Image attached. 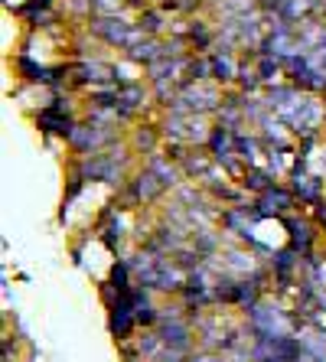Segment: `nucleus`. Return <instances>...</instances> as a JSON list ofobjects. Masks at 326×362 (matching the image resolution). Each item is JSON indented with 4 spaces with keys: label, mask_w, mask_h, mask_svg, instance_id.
Returning <instances> with one entry per match:
<instances>
[{
    "label": "nucleus",
    "mask_w": 326,
    "mask_h": 362,
    "mask_svg": "<svg viewBox=\"0 0 326 362\" xmlns=\"http://www.w3.org/2000/svg\"><path fill=\"white\" fill-rule=\"evenodd\" d=\"M88 33L98 36L101 42H108V46H115V49H131L134 42L144 40L141 26L137 23H127L124 17H115V13H108V17H88Z\"/></svg>",
    "instance_id": "nucleus-1"
},
{
    "label": "nucleus",
    "mask_w": 326,
    "mask_h": 362,
    "mask_svg": "<svg viewBox=\"0 0 326 362\" xmlns=\"http://www.w3.org/2000/svg\"><path fill=\"white\" fill-rule=\"evenodd\" d=\"M157 337L163 339V346L167 349H180V353H186L190 349V343H192V329H190V320H183V317H163L160 320V329H157Z\"/></svg>",
    "instance_id": "nucleus-2"
},
{
    "label": "nucleus",
    "mask_w": 326,
    "mask_h": 362,
    "mask_svg": "<svg viewBox=\"0 0 326 362\" xmlns=\"http://www.w3.org/2000/svg\"><path fill=\"white\" fill-rule=\"evenodd\" d=\"M137 327V313H134V303H131V297H121V300L111 307V333H115L117 343H124V339H131V333H134Z\"/></svg>",
    "instance_id": "nucleus-3"
},
{
    "label": "nucleus",
    "mask_w": 326,
    "mask_h": 362,
    "mask_svg": "<svg viewBox=\"0 0 326 362\" xmlns=\"http://www.w3.org/2000/svg\"><path fill=\"white\" fill-rule=\"evenodd\" d=\"M78 121L72 115H62V111H52V108H40L36 111V127H40L42 134H59V137H72Z\"/></svg>",
    "instance_id": "nucleus-4"
},
{
    "label": "nucleus",
    "mask_w": 326,
    "mask_h": 362,
    "mask_svg": "<svg viewBox=\"0 0 326 362\" xmlns=\"http://www.w3.org/2000/svg\"><path fill=\"white\" fill-rule=\"evenodd\" d=\"M147 105V88L137 82H124L117 88V118H134L137 111Z\"/></svg>",
    "instance_id": "nucleus-5"
},
{
    "label": "nucleus",
    "mask_w": 326,
    "mask_h": 362,
    "mask_svg": "<svg viewBox=\"0 0 326 362\" xmlns=\"http://www.w3.org/2000/svg\"><path fill=\"white\" fill-rule=\"evenodd\" d=\"M284 226L287 232H291V248L297 255H313V238H317V232H313V226H310L307 219H297V216H284Z\"/></svg>",
    "instance_id": "nucleus-6"
},
{
    "label": "nucleus",
    "mask_w": 326,
    "mask_h": 362,
    "mask_svg": "<svg viewBox=\"0 0 326 362\" xmlns=\"http://www.w3.org/2000/svg\"><path fill=\"white\" fill-rule=\"evenodd\" d=\"M258 206L264 212H287V209H293L297 206V196H293V189H287V186H271L268 193H261L258 196Z\"/></svg>",
    "instance_id": "nucleus-7"
},
{
    "label": "nucleus",
    "mask_w": 326,
    "mask_h": 362,
    "mask_svg": "<svg viewBox=\"0 0 326 362\" xmlns=\"http://www.w3.org/2000/svg\"><path fill=\"white\" fill-rule=\"evenodd\" d=\"M160 56H163V42L157 40V36H144L141 42H134L131 49H127V59L137 62V66H151V62H157Z\"/></svg>",
    "instance_id": "nucleus-8"
},
{
    "label": "nucleus",
    "mask_w": 326,
    "mask_h": 362,
    "mask_svg": "<svg viewBox=\"0 0 326 362\" xmlns=\"http://www.w3.org/2000/svg\"><path fill=\"white\" fill-rule=\"evenodd\" d=\"M209 69H212V82H219V85H228L238 78V66H235L232 52H212Z\"/></svg>",
    "instance_id": "nucleus-9"
},
{
    "label": "nucleus",
    "mask_w": 326,
    "mask_h": 362,
    "mask_svg": "<svg viewBox=\"0 0 326 362\" xmlns=\"http://www.w3.org/2000/svg\"><path fill=\"white\" fill-rule=\"evenodd\" d=\"M134 183H137V189H141L144 206H147V202H153V199H160V196H163V189H167V186H163V180H160L153 170H147V167H144L141 173L134 177Z\"/></svg>",
    "instance_id": "nucleus-10"
},
{
    "label": "nucleus",
    "mask_w": 326,
    "mask_h": 362,
    "mask_svg": "<svg viewBox=\"0 0 326 362\" xmlns=\"http://www.w3.org/2000/svg\"><path fill=\"white\" fill-rule=\"evenodd\" d=\"M163 137L157 124H137L134 127V137H131V147L134 151H144V153H157V144Z\"/></svg>",
    "instance_id": "nucleus-11"
},
{
    "label": "nucleus",
    "mask_w": 326,
    "mask_h": 362,
    "mask_svg": "<svg viewBox=\"0 0 326 362\" xmlns=\"http://www.w3.org/2000/svg\"><path fill=\"white\" fill-rule=\"evenodd\" d=\"M186 42H190L196 52H202V49H209L212 42H216V36H212V30L206 26V20H190V26H186Z\"/></svg>",
    "instance_id": "nucleus-12"
},
{
    "label": "nucleus",
    "mask_w": 326,
    "mask_h": 362,
    "mask_svg": "<svg viewBox=\"0 0 326 362\" xmlns=\"http://www.w3.org/2000/svg\"><path fill=\"white\" fill-rule=\"evenodd\" d=\"M238 183H242V189H248V193H258V196L268 193L271 186H277L274 177H271L268 170H258V167H248V173H245Z\"/></svg>",
    "instance_id": "nucleus-13"
},
{
    "label": "nucleus",
    "mask_w": 326,
    "mask_h": 362,
    "mask_svg": "<svg viewBox=\"0 0 326 362\" xmlns=\"http://www.w3.org/2000/svg\"><path fill=\"white\" fill-rule=\"evenodd\" d=\"M297 252L293 248H284V252H277L274 255V262H271V268H274V278H277V284H287L291 281V271L297 268Z\"/></svg>",
    "instance_id": "nucleus-14"
},
{
    "label": "nucleus",
    "mask_w": 326,
    "mask_h": 362,
    "mask_svg": "<svg viewBox=\"0 0 326 362\" xmlns=\"http://www.w3.org/2000/svg\"><path fill=\"white\" fill-rule=\"evenodd\" d=\"M258 137H248L242 131H235V153L245 160V167H258Z\"/></svg>",
    "instance_id": "nucleus-15"
},
{
    "label": "nucleus",
    "mask_w": 326,
    "mask_h": 362,
    "mask_svg": "<svg viewBox=\"0 0 326 362\" xmlns=\"http://www.w3.org/2000/svg\"><path fill=\"white\" fill-rule=\"evenodd\" d=\"M212 157H206V153H196V151H190V157H186L183 163H180V167H183V173L186 177H209V167H212Z\"/></svg>",
    "instance_id": "nucleus-16"
},
{
    "label": "nucleus",
    "mask_w": 326,
    "mask_h": 362,
    "mask_svg": "<svg viewBox=\"0 0 326 362\" xmlns=\"http://www.w3.org/2000/svg\"><path fill=\"white\" fill-rule=\"evenodd\" d=\"M137 26H141L144 36H160L163 33V10H144V13H137Z\"/></svg>",
    "instance_id": "nucleus-17"
},
{
    "label": "nucleus",
    "mask_w": 326,
    "mask_h": 362,
    "mask_svg": "<svg viewBox=\"0 0 326 362\" xmlns=\"http://www.w3.org/2000/svg\"><path fill=\"white\" fill-rule=\"evenodd\" d=\"M255 72H258V78L264 85L274 82L281 72H284V59H277V56H261L258 62H255Z\"/></svg>",
    "instance_id": "nucleus-18"
},
{
    "label": "nucleus",
    "mask_w": 326,
    "mask_h": 362,
    "mask_svg": "<svg viewBox=\"0 0 326 362\" xmlns=\"http://www.w3.org/2000/svg\"><path fill=\"white\" fill-rule=\"evenodd\" d=\"M52 4H56V0H26V4L17 7V13L26 20H33V17H40V13H50Z\"/></svg>",
    "instance_id": "nucleus-19"
},
{
    "label": "nucleus",
    "mask_w": 326,
    "mask_h": 362,
    "mask_svg": "<svg viewBox=\"0 0 326 362\" xmlns=\"http://www.w3.org/2000/svg\"><path fill=\"white\" fill-rule=\"evenodd\" d=\"M235 82H238V88H242L245 95L248 92H255V88H261V78H258V72H255V69H248V66H238V78H235Z\"/></svg>",
    "instance_id": "nucleus-20"
},
{
    "label": "nucleus",
    "mask_w": 326,
    "mask_h": 362,
    "mask_svg": "<svg viewBox=\"0 0 326 362\" xmlns=\"http://www.w3.org/2000/svg\"><path fill=\"white\" fill-rule=\"evenodd\" d=\"M202 7V0H180V10L183 13H192V10H199Z\"/></svg>",
    "instance_id": "nucleus-21"
},
{
    "label": "nucleus",
    "mask_w": 326,
    "mask_h": 362,
    "mask_svg": "<svg viewBox=\"0 0 326 362\" xmlns=\"http://www.w3.org/2000/svg\"><path fill=\"white\" fill-rule=\"evenodd\" d=\"M317 222H320V226H326V199L317 202Z\"/></svg>",
    "instance_id": "nucleus-22"
},
{
    "label": "nucleus",
    "mask_w": 326,
    "mask_h": 362,
    "mask_svg": "<svg viewBox=\"0 0 326 362\" xmlns=\"http://www.w3.org/2000/svg\"><path fill=\"white\" fill-rule=\"evenodd\" d=\"M190 362H219V359H216V356H206V353H199V356H192Z\"/></svg>",
    "instance_id": "nucleus-23"
}]
</instances>
